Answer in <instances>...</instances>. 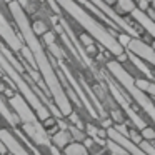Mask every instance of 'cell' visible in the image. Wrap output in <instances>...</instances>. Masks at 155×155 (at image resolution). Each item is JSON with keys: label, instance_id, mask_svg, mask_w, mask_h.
Wrapping results in <instances>:
<instances>
[{"label": "cell", "instance_id": "1", "mask_svg": "<svg viewBox=\"0 0 155 155\" xmlns=\"http://www.w3.org/2000/svg\"><path fill=\"white\" fill-rule=\"evenodd\" d=\"M62 5L65 7V10L92 35L97 42H100V45H104L105 50L110 52L112 55L118 57L125 52V47L118 42V38L114 35V30L107 27V25H102L97 18H94V15H90L88 12H85L84 8L78 4H75L74 0H58Z\"/></svg>", "mask_w": 155, "mask_h": 155}, {"label": "cell", "instance_id": "2", "mask_svg": "<svg viewBox=\"0 0 155 155\" xmlns=\"http://www.w3.org/2000/svg\"><path fill=\"white\" fill-rule=\"evenodd\" d=\"M107 70L110 72L112 77L124 87V90L132 97V100L145 112V115H147L155 125V102L150 98V94L142 90V88L135 84V77L128 70H125L124 65L118 60H108L107 62Z\"/></svg>", "mask_w": 155, "mask_h": 155}, {"label": "cell", "instance_id": "3", "mask_svg": "<svg viewBox=\"0 0 155 155\" xmlns=\"http://www.w3.org/2000/svg\"><path fill=\"white\" fill-rule=\"evenodd\" d=\"M104 77H105V84H107V88L110 90V94L114 95L115 102H117L118 105H120L122 108H124V112L130 117L132 124H134L135 128H138V130H142V128L147 127V122L143 120V118L140 117V115L137 114V108L134 107V105L130 104V95H125L124 94V87H122L120 84H118L117 80H115L114 77H108L107 72H104Z\"/></svg>", "mask_w": 155, "mask_h": 155}, {"label": "cell", "instance_id": "4", "mask_svg": "<svg viewBox=\"0 0 155 155\" xmlns=\"http://www.w3.org/2000/svg\"><path fill=\"white\" fill-rule=\"evenodd\" d=\"M127 50L134 52L135 55H138L140 58H143L147 64H150V65L155 67V48L152 47V45L145 44L143 40L132 37L130 42H128V45H127Z\"/></svg>", "mask_w": 155, "mask_h": 155}, {"label": "cell", "instance_id": "5", "mask_svg": "<svg viewBox=\"0 0 155 155\" xmlns=\"http://www.w3.org/2000/svg\"><path fill=\"white\" fill-rule=\"evenodd\" d=\"M132 18H134L135 22H137L138 25H140L142 28H143L145 32H147L148 35H150L152 38H153V42H155V22L152 20V17L147 14V12H143V10H140V8H135L134 12H132Z\"/></svg>", "mask_w": 155, "mask_h": 155}, {"label": "cell", "instance_id": "6", "mask_svg": "<svg viewBox=\"0 0 155 155\" xmlns=\"http://www.w3.org/2000/svg\"><path fill=\"white\" fill-rule=\"evenodd\" d=\"M128 58H130L132 64L135 65V68H138V70H140L142 74L145 75V78H148V80H153V78H155V74L147 67V65H145L147 62H145L143 58H140L138 55H135L134 52H130V50H128Z\"/></svg>", "mask_w": 155, "mask_h": 155}, {"label": "cell", "instance_id": "7", "mask_svg": "<svg viewBox=\"0 0 155 155\" xmlns=\"http://www.w3.org/2000/svg\"><path fill=\"white\" fill-rule=\"evenodd\" d=\"M115 10L122 15H130L132 12L137 8V2L135 0H117V4L114 5Z\"/></svg>", "mask_w": 155, "mask_h": 155}, {"label": "cell", "instance_id": "8", "mask_svg": "<svg viewBox=\"0 0 155 155\" xmlns=\"http://www.w3.org/2000/svg\"><path fill=\"white\" fill-rule=\"evenodd\" d=\"M87 145L80 143V142H72L65 147V155H87Z\"/></svg>", "mask_w": 155, "mask_h": 155}, {"label": "cell", "instance_id": "9", "mask_svg": "<svg viewBox=\"0 0 155 155\" xmlns=\"http://www.w3.org/2000/svg\"><path fill=\"white\" fill-rule=\"evenodd\" d=\"M72 138H74V137H72L70 132H65L64 130V132H58V134L54 137V143L57 145V147L65 148L68 143H72Z\"/></svg>", "mask_w": 155, "mask_h": 155}, {"label": "cell", "instance_id": "10", "mask_svg": "<svg viewBox=\"0 0 155 155\" xmlns=\"http://www.w3.org/2000/svg\"><path fill=\"white\" fill-rule=\"evenodd\" d=\"M135 84L145 90L147 94H150L152 97H155V82L153 80H148V78H135Z\"/></svg>", "mask_w": 155, "mask_h": 155}, {"label": "cell", "instance_id": "11", "mask_svg": "<svg viewBox=\"0 0 155 155\" xmlns=\"http://www.w3.org/2000/svg\"><path fill=\"white\" fill-rule=\"evenodd\" d=\"M142 137L145 138V140L148 142H155V127H150V125H147L145 128H142L140 130Z\"/></svg>", "mask_w": 155, "mask_h": 155}, {"label": "cell", "instance_id": "12", "mask_svg": "<svg viewBox=\"0 0 155 155\" xmlns=\"http://www.w3.org/2000/svg\"><path fill=\"white\" fill-rule=\"evenodd\" d=\"M128 137H130L132 140L135 142V143H140V142L143 140V137H142V134L137 130V128H130V130H128Z\"/></svg>", "mask_w": 155, "mask_h": 155}, {"label": "cell", "instance_id": "13", "mask_svg": "<svg viewBox=\"0 0 155 155\" xmlns=\"http://www.w3.org/2000/svg\"><path fill=\"white\" fill-rule=\"evenodd\" d=\"M112 120H114L115 124H124V115L120 114L118 108H114V110H112Z\"/></svg>", "mask_w": 155, "mask_h": 155}, {"label": "cell", "instance_id": "14", "mask_svg": "<svg viewBox=\"0 0 155 155\" xmlns=\"http://www.w3.org/2000/svg\"><path fill=\"white\" fill-rule=\"evenodd\" d=\"M117 38H118V42H120V44L127 48V45H128V42H130L132 37L128 34H125V32H122V34H117Z\"/></svg>", "mask_w": 155, "mask_h": 155}, {"label": "cell", "instance_id": "15", "mask_svg": "<svg viewBox=\"0 0 155 155\" xmlns=\"http://www.w3.org/2000/svg\"><path fill=\"white\" fill-rule=\"evenodd\" d=\"M80 40H82V44H84L85 47H88V45H92V44H94V40H95V38H94V37H92V35L87 32V34H82V35H80Z\"/></svg>", "mask_w": 155, "mask_h": 155}, {"label": "cell", "instance_id": "16", "mask_svg": "<svg viewBox=\"0 0 155 155\" xmlns=\"http://www.w3.org/2000/svg\"><path fill=\"white\" fill-rule=\"evenodd\" d=\"M135 2H137V7L140 8V10L147 12L148 8H150V2H152V0H135Z\"/></svg>", "mask_w": 155, "mask_h": 155}, {"label": "cell", "instance_id": "17", "mask_svg": "<svg viewBox=\"0 0 155 155\" xmlns=\"http://www.w3.org/2000/svg\"><path fill=\"white\" fill-rule=\"evenodd\" d=\"M54 125H55V118H50V117H48V118H45V120H44V127H45V128H52Z\"/></svg>", "mask_w": 155, "mask_h": 155}, {"label": "cell", "instance_id": "18", "mask_svg": "<svg viewBox=\"0 0 155 155\" xmlns=\"http://www.w3.org/2000/svg\"><path fill=\"white\" fill-rule=\"evenodd\" d=\"M108 153V148L105 147V148H100L98 152H95V153H92V155H107Z\"/></svg>", "mask_w": 155, "mask_h": 155}, {"label": "cell", "instance_id": "19", "mask_svg": "<svg viewBox=\"0 0 155 155\" xmlns=\"http://www.w3.org/2000/svg\"><path fill=\"white\" fill-rule=\"evenodd\" d=\"M152 7H153V8H155V0H152Z\"/></svg>", "mask_w": 155, "mask_h": 155}, {"label": "cell", "instance_id": "20", "mask_svg": "<svg viewBox=\"0 0 155 155\" xmlns=\"http://www.w3.org/2000/svg\"><path fill=\"white\" fill-rule=\"evenodd\" d=\"M152 47H153V48H155V42H153V45H152Z\"/></svg>", "mask_w": 155, "mask_h": 155}, {"label": "cell", "instance_id": "21", "mask_svg": "<svg viewBox=\"0 0 155 155\" xmlns=\"http://www.w3.org/2000/svg\"><path fill=\"white\" fill-rule=\"evenodd\" d=\"M127 155H130V153H127Z\"/></svg>", "mask_w": 155, "mask_h": 155}]
</instances>
